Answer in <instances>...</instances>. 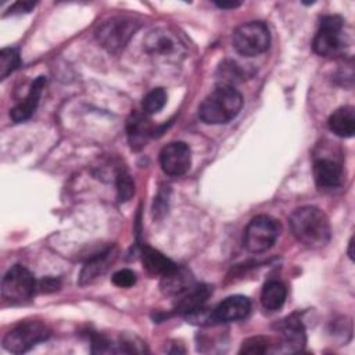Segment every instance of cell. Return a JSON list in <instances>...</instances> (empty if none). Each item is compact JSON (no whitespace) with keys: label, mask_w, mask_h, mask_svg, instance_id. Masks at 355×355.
<instances>
[{"label":"cell","mask_w":355,"mask_h":355,"mask_svg":"<svg viewBox=\"0 0 355 355\" xmlns=\"http://www.w3.org/2000/svg\"><path fill=\"white\" fill-rule=\"evenodd\" d=\"M294 237L309 248L324 247L331 237V227L326 214L318 207L305 205L293 211L288 219Z\"/></svg>","instance_id":"1"},{"label":"cell","mask_w":355,"mask_h":355,"mask_svg":"<svg viewBox=\"0 0 355 355\" xmlns=\"http://www.w3.org/2000/svg\"><path fill=\"white\" fill-rule=\"evenodd\" d=\"M243 107V96L233 86L218 85L200 104L198 116L208 125L227 123Z\"/></svg>","instance_id":"2"},{"label":"cell","mask_w":355,"mask_h":355,"mask_svg":"<svg viewBox=\"0 0 355 355\" xmlns=\"http://www.w3.org/2000/svg\"><path fill=\"white\" fill-rule=\"evenodd\" d=\"M144 51L155 61L164 64H178L186 54V43L169 28H155L143 40Z\"/></svg>","instance_id":"3"},{"label":"cell","mask_w":355,"mask_h":355,"mask_svg":"<svg viewBox=\"0 0 355 355\" xmlns=\"http://www.w3.org/2000/svg\"><path fill=\"white\" fill-rule=\"evenodd\" d=\"M233 47L243 57H255L270 46V32L265 22L250 21L237 26L233 32Z\"/></svg>","instance_id":"4"},{"label":"cell","mask_w":355,"mask_h":355,"mask_svg":"<svg viewBox=\"0 0 355 355\" xmlns=\"http://www.w3.org/2000/svg\"><path fill=\"white\" fill-rule=\"evenodd\" d=\"M139 22L130 17H112L104 21L96 31V39L110 53H119L130 42Z\"/></svg>","instance_id":"5"},{"label":"cell","mask_w":355,"mask_h":355,"mask_svg":"<svg viewBox=\"0 0 355 355\" xmlns=\"http://www.w3.org/2000/svg\"><path fill=\"white\" fill-rule=\"evenodd\" d=\"M313 51L322 57H336L344 51V19L340 15H324L312 43Z\"/></svg>","instance_id":"6"},{"label":"cell","mask_w":355,"mask_h":355,"mask_svg":"<svg viewBox=\"0 0 355 355\" xmlns=\"http://www.w3.org/2000/svg\"><path fill=\"white\" fill-rule=\"evenodd\" d=\"M51 330L40 320H26L14 326L3 338V347L12 354H24L36 344L46 341Z\"/></svg>","instance_id":"7"},{"label":"cell","mask_w":355,"mask_h":355,"mask_svg":"<svg viewBox=\"0 0 355 355\" xmlns=\"http://www.w3.org/2000/svg\"><path fill=\"white\" fill-rule=\"evenodd\" d=\"M280 225L268 215H258L250 220L244 230V247L252 254L268 251L277 240Z\"/></svg>","instance_id":"8"},{"label":"cell","mask_w":355,"mask_h":355,"mask_svg":"<svg viewBox=\"0 0 355 355\" xmlns=\"http://www.w3.org/2000/svg\"><path fill=\"white\" fill-rule=\"evenodd\" d=\"M35 290V276L22 265H14L11 269H8L1 282V294L11 302H24L31 300Z\"/></svg>","instance_id":"9"},{"label":"cell","mask_w":355,"mask_h":355,"mask_svg":"<svg viewBox=\"0 0 355 355\" xmlns=\"http://www.w3.org/2000/svg\"><path fill=\"white\" fill-rule=\"evenodd\" d=\"M162 171L169 176L184 175L191 165V150L184 141H172L159 153Z\"/></svg>","instance_id":"10"},{"label":"cell","mask_w":355,"mask_h":355,"mask_svg":"<svg viewBox=\"0 0 355 355\" xmlns=\"http://www.w3.org/2000/svg\"><path fill=\"white\" fill-rule=\"evenodd\" d=\"M277 329L280 331V340L279 344H276L277 352L293 354L302 351L306 343V336L304 324L295 315H291L282 320L277 324Z\"/></svg>","instance_id":"11"},{"label":"cell","mask_w":355,"mask_h":355,"mask_svg":"<svg viewBox=\"0 0 355 355\" xmlns=\"http://www.w3.org/2000/svg\"><path fill=\"white\" fill-rule=\"evenodd\" d=\"M313 179L319 189H334L343 182V165L331 157H318L313 161Z\"/></svg>","instance_id":"12"},{"label":"cell","mask_w":355,"mask_h":355,"mask_svg":"<svg viewBox=\"0 0 355 355\" xmlns=\"http://www.w3.org/2000/svg\"><path fill=\"white\" fill-rule=\"evenodd\" d=\"M251 301L244 295H232L225 298L215 309H212L214 323L236 322L248 316Z\"/></svg>","instance_id":"13"},{"label":"cell","mask_w":355,"mask_h":355,"mask_svg":"<svg viewBox=\"0 0 355 355\" xmlns=\"http://www.w3.org/2000/svg\"><path fill=\"white\" fill-rule=\"evenodd\" d=\"M212 294V287L208 284H194L191 288H189L186 293H183L182 295H179L176 298V304H175V311L187 318L196 312H198L200 309L205 308V302L209 298V295Z\"/></svg>","instance_id":"14"},{"label":"cell","mask_w":355,"mask_h":355,"mask_svg":"<svg viewBox=\"0 0 355 355\" xmlns=\"http://www.w3.org/2000/svg\"><path fill=\"white\" fill-rule=\"evenodd\" d=\"M194 284L196 282L191 272L183 266L176 265L171 272L161 276L159 288L165 295L178 298L189 288H191Z\"/></svg>","instance_id":"15"},{"label":"cell","mask_w":355,"mask_h":355,"mask_svg":"<svg viewBox=\"0 0 355 355\" xmlns=\"http://www.w3.org/2000/svg\"><path fill=\"white\" fill-rule=\"evenodd\" d=\"M44 85H46L44 76H37L33 80L26 97L19 104H17L10 112V116L14 122H24L32 116V114L35 112V110L39 104Z\"/></svg>","instance_id":"16"},{"label":"cell","mask_w":355,"mask_h":355,"mask_svg":"<svg viewBox=\"0 0 355 355\" xmlns=\"http://www.w3.org/2000/svg\"><path fill=\"white\" fill-rule=\"evenodd\" d=\"M128 139L133 150H140L146 146L148 137L153 135V126L144 114L133 112L126 123Z\"/></svg>","instance_id":"17"},{"label":"cell","mask_w":355,"mask_h":355,"mask_svg":"<svg viewBox=\"0 0 355 355\" xmlns=\"http://www.w3.org/2000/svg\"><path fill=\"white\" fill-rule=\"evenodd\" d=\"M329 129L338 137H352L355 133V111L351 105L337 108L327 121Z\"/></svg>","instance_id":"18"},{"label":"cell","mask_w":355,"mask_h":355,"mask_svg":"<svg viewBox=\"0 0 355 355\" xmlns=\"http://www.w3.org/2000/svg\"><path fill=\"white\" fill-rule=\"evenodd\" d=\"M114 250L108 248L97 255H94L93 258H90L86 265L83 266L80 276H79V283L80 284H89L93 280H96L97 277H100L107 269L108 265L112 262L114 259Z\"/></svg>","instance_id":"19"},{"label":"cell","mask_w":355,"mask_h":355,"mask_svg":"<svg viewBox=\"0 0 355 355\" xmlns=\"http://www.w3.org/2000/svg\"><path fill=\"white\" fill-rule=\"evenodd\" d=\"M141 262L148 273L159 276H164L176 266V263L172 259H169L162 252L150 245H144L141 248Z\"/></svg>","instance_id":"20"},{"label":"cell","mask_w":355,"mask_h":355,"mask_svg":"<svg viewBox=\"0 0 355 355\" xmlns=\"http://www.w3.org/2000/svg\"><path fill=\"white\" fill-rule=\"evenodd\" d=\"M286 297H287L286 286L282 282L270 280L262 288L261 304L266 311H277L284 305Z\"/></svg>","instance_id":"21"},{"label":"cell","mask_w":355,"mask_h":355,"mask_svg":"<svg viewBox=\"0 0 355 355\" xmlns=\"http://www.w3.org/2000/svg\"><path fill=\"white\" fill-rule=\"evenodd\" d=\"M251 75L252 73L247 72V68L244 65H241L233 60H227V61L222 62L218 69L219 85H226V86H233L237 82H243L244 79L250 78Z\"/></svg>","instance_id":"22"},{"label":"cell","mask_w":355,"mask_h":355,"mask_svg":"<svg viewBox=\"0 0 355 355\" xmlns=\"http://www.w3.org/2000/svg\"><path fill=\"white\" fill-rule=\"evenodd\" d=\"M166 92L162 89V87H155L153 90H150L144 98H143V103H141V108L144 111V114L147 115H151V114H157L159 112L164 105L166 104Z\"/></svg>","instance_id":"23"},{"label":"cell","mask_w":355,"mask_h":355,"mask_svg":"<svg viewBox=\"0 0 355 355\" xmlns=\"http://www.w3.org/2000/svg\"><path fill=\"white\" fill-rule=\"evenodd\" d=\"M21 65L19 51L15 47H6L0 51V78L6 79Z\"/></svg>","instance_id":"24"},{"label":"cell","mask_w":355,"mask_h":355,"mask_svg":"<svg viewBox=\"0 0 355 355\" xmlns=\"http://www.w3.org/2000/svg\"><path fill=\"white\" fill-rule=\"evenodd\" d=\"M272 343L268 337L263 336H254L243 341L240 354H251V355H258V354H265L269 351Z\"/></svg>","instance_id":"25"},{"label":"cell","mask_w":355,"mask_h":355,"mask_svg":"<svg viewBox=\"0 0 355 355\" xmlns=\"http://www.w3.org/2000/svg\"><path fill=\"white\" fill-rule=\"evenodd\" d=\"M116 193H118V200L121 202H125V201H129L135 193V183L132 180V176L121 169L118 173H116Z\"/></svg>","instance_id":"26"},{"label":"cell","mask_w":355,"mask_h":355,"mask_svg":"<svg viewBox=\"0 0 355 355\" xmlns=\"http://www.w3.org/2000/svg\"><path fill=\"white\" fill-rule=\"evenodd\" d=\"M118 352H128V354H141L146 352V343H143L139 337L136 336H130V334H125L119 338V344H118Z\"/></svg>","instance_id":"27"},{"label":"cell","mask_w":355,"mask_h":355,"mask_svg":"<svg viewBox=\"0 0 355 355\" xmlns=\"http://www.w3.org/2000/svg\"><path fill=\"white\" fill-rule=\"evenodd\" d=\"M112 283L121 288H129L136 283V275L130 269H121L112 275Z\"/></svg>","instance_id":"28"},{"label":"cell","mask_w":355,"mask_h":355,"mask_svg":"<svg viewBox=\"0 0 355 355\" xmlns=\"http://www.w3.org/2000/svg\"><path fill=\"white\" fill-rule=\"evenodd\" d=\"M35 7V3L32 1H18L14 6L10 7L7 14H15V12H29Z\"/></svg>","instance_id":"29"},{"label":"cell","mask_w":355,"mask_h":355,"mask_svg":"<svg viewBox=\"0 0 355 355\" xmlns=\"http://www.w3.org/2000/svg\"><path fill=\"white\" fill-rule=\"evenodd\" d=\"M40 288H42V291H46V293H49V291H55V290H58V287H60V280H57V279H54V277H44L42 282H40Z\"/></svg>","instance_id":"30"},{"label":"cell","mask_w":355,"mask_h":355,"mask_svg":"<svg viewBox=\"0 0 355 355\" xmlns=\"http://www.w3.org/2000/svg\"><path fill=\"white\" fill-rule=\"evenodd\" d=\"M241 3L240 1H215V6L219 8H236L239 7Z\"/></svg>","instance_id":"31"},{"label":"cell","mask_w":355,"mask_h":355,"mask_svg":"<svg viewBox=\"0 0 355 355\" xmlns=\"http://www.w3.org/2000/svg\"><path fill=\"white\" fill-rule=\"evenodd\" d=\"M352 248H354V236L349 239V243H348V257H349V259H354Z\"/></svg>","instance_id":"32"}]
</instances>
